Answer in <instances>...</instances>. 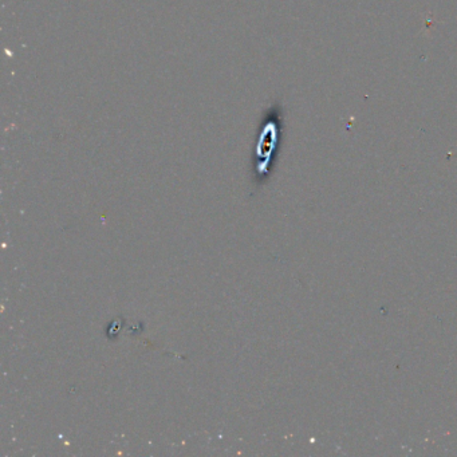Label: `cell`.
<instances>
[{"instance_id":"1","label":"cell","mask_w":457,"mask_h":457,"mask_svg":"<svg viewBox=\"0 0 457 457\" xmlns=\"http://www.w3.org/2000/svg\"><path fill=\"white\" fill-rule=\"evenodd\" d=\"M263 120L264 121H263L262 128H260L259 141L256 142L255 149L256 158H258V163H256L258 174H264L267 172L269 159H271L273 149H275V144L278 141V133H279L278 120H279V116H278L277 107H272L269 110Z\"/></svg>"}]
</instances>
